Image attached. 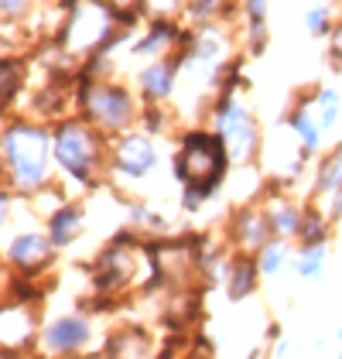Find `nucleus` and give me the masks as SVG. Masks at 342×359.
Listing matches in <instances>:
<instances>
[{
    "label": "nucleus",
    "instance_id": "14",
    "mask_svg": "<svg viewBox=\"0 0 342 359\" xmlns=\"http://www.w3.org/2000/svg\"><path fill=\"white\" fill-rule=\"evenodd\" d=\"M260 264H256V253L250 250H233L226 267V294L229 302H247L254 298L256 287H260Z\"/></svg>",
    "mask_w": 342,
    "mask_h": 359
},
{
    "label": "nucleus",
    "instance_id": "21",
    "mask_svg": "<svg viewBox=\"0 0 342 359\" xmlns=\"http://www.w3.org/2000/svg\"><path fill=\"white\" fill-rule=\"evenodd\" d=\"M325 260H329V243H322V247H298L291 253V271L301 280H318L322 271H325Z\"/></svg>",
    "mask_w": 342,
    "mask_h": 359
},
{
    "label": "nucleus",
    "instance_id": "10",
    "mask_svg": "<svg viewBox=\"0 0 342 359\" xmlns=\"http://www.w3.org/2000/svg\"><path fill=\"white\" fill-rule=\"evenodd\" d=\"M267 240H274V229H271V222H267V212L260 209V202H243V205L229 209V216H226V247L256 253Z\"/></svg>",
    "mask_w": 342,
    "mask_h": 359
},
{
    "label": "nucleus",
    "instance_id": "26",
    "mask_svg": "<svg viewBox=\"0 0 342 359\" xmlns=\"http://www.w3.org/2000/svg\"><path fill=\"white\" fill-rule=\"evenodd\" d=\"M329 62L342 69V21H336V28L329 34Z\"/></svg>",
    "mask_w": 342,
    "mask_h": 359
},
{
    "label": "nucleus",
    "instance_id": "29",
    "mask_svg": "<svg viewBox=\"0 0 342 359\" xmlns=\"http://www.w3.org/2000/svg\"><path fill=\"white\" fill-rule=\"evenodd\" d=\"M182 359H216V356H212V353H199V349H185Z\"/></svg>",
    "mask_w": 342,
    "mask_h": 359
},
{
    "label": "nucleus",
    "instance_id": "6",
    "mask_svg": "<svg viewBox=\"0 0 342 359\" xmlns=\"http://www.w3.org/2000/svg\"><path fill=\"white\" fill-rule=\"evenodd\" d=\"M161 165L158 154V137L144 134L141 127L130 134H120L110 140V178L107 185L120 192L123 182H144L147 175H154V168Z\"/></svg>",
    "mask_w": 342,
    "mask_h": 359
},
{
    "label": "nucleus",
    "instance_id": "1",
    "mask_svg": "<svg viewBox=\"0 0 342 359\" xmlns=\"http://www.w3.org/2000/svg\"><path fill=\"white\" fill-rule=\"evenodd\" d=\"M4 158V192L31 198L55 182V137L52 123H41L28 113H7L0 134Z\"/></svg>",
    "mask_w": 342,
    "mask_h": 359
},
{
    "label": "nucleus",
    "instance_id": "31",
    "mask_svg": "<svg viewBox=\"0 0 342 359\" xmlns=\"http://www.w3.org/2000/svg\"><path fill=\"white\" fill-rule=\"evenodd\" d=\"M247 359H264V349H254V353H250Z\"/></svg>",
    "mask_w": 342,
    "mask_h": 359
},
{
    "label": "nucleus",
    "instance_id": "8",
    "mask_svg": "<svg viewBox=\"0 0 342 359\" xmlns=\"http://www.w3.org/2000/svg\"><path fill=\"white\" fill-rule=\"evenodd\" d=\"M93 315L89 311H72V315H58L52 322L41 325V339H38V353L48 359H65V356H83V353H103L93 346Z\"/></svg>",
    "mask_w": 342,
    "mask_h": 359
},
{
    "label": "nucleus",
    "instance_id": "5",
    "mask_svg": "<svg viewBox=\"0 0 342 359\" xmlns=\"http://www.w3.org/2000/svg\"><path fill=\"white\" fill-rule=\"evenodd\" d=\"M205 120L212 123V130L223 137L233 165L240 168H254L264 154V130L256 123V116L250 113V107L236 96H212Z\"/></svg>",
    "mask_w": 342,
    "mask_h": 359
},
{
    "label": "nucleus",
    "instance_id": "33",
    "mask_svg": "<svg viewBox=\"0 0 342 359\" xmlns=\"http://www.w3.org/2000/svg\"><path fill=\"white\" fill-rule=\"evenodd\" d=\"M339 359H342V346H339Z\"/></svg>",
    "mask_w": 342,
    "mask_h": 359
},
{
    "label": "nucleus",
    "instance_id": "25",
    "mask_svg": "<svg viewBox=\"0 0 342 359\" xmlns=\"http://www.w3.org/2000/svg\"><path fill=\"white\" fill-rule=\"evenodd\" d=\"M332 7H312L308 14H305V31L312 34V38H329L332 34Z\"/></svg>",
    "mask_w": 342,
    "mask_h": 359
},
{
    "label": "nucleus",
    "instance_id": "18",
    "mask_svg": "<svg viewBox=\"0 0 342 359\" xmlns=\"http://www.w3.org/2000/svg\"><path fill=\"white\" fill-rule=\"evenodd\" d=\"M4 86H0V100H4V116L14 113V103L21 96V89L28 83V62L21 55H4Z\"/></svg>",
    "mask_w": 342,
    "mask_h": 359
},
{
    "label": "nucleus",
    "instance_id": "16",
    "mask_svg": "<svg viewBox=\"0 0 342 359\" xmlns=\"http://www.w3.org/2000/svg\"><path fill=\"white\" fill-rule=\"evenodd\" d=\"M339 192H342V140L315 158V175H312V198H332Z\"/></svg>",
    "mask_w": 342,
    "mask_h": 359
},
{
    "label": "nucleus",
    "instance_id": "15",
    "mask_svg": "<svg viewBox=\"0 0 342 359\" xmlns=\"http://www.w3.org/2000/svg\"><path fill=\"white\" fill-rule=\"evenodd\" d=\"M45 229H48V236H52V243L58 250L72 247L86 229V202L83 198H69L58 212H52L45 219Z\"/></svg>",
    "mask_w": 342,
    "mask_h": 359
},
{
    "label": "nucleus",
    "instance_id": "12",
    "mask_svg": "<svg viewBox=\"0 0 342 359\" xmlns=\"http://www.w3.org/2000/svg\"><path fill=\"white\" fill-rule=\"evenodd\" d=\"M158 349L151 332L141 325H123L103 339V356L107 359H158Z\"/></svg>",
    "mask_w": 342,
    "mask_h": 359
},
{
    "label": "nucleus",
    "instance_id": "20",
    "mask_svg": "<svg viewBox=\"0 0 342 359\" xmlns=\"http://www.w3.org/2000/svg\"><path fill=\"white\" fill-rule=\"evenodd\" d=\"M123 209H127V226H130L134 233H165V229H168L165 212H161V209H151L147 202L127 198Z\"/></svg>",
    "mask_w": 342,
    "mask_h": 359
},
{
    "label": "nucleus",
    "instance_id": "9",
    "mask_svg": "<svg viewBox=\"0 0 342 359\" xmlns=\"http://www.w3.org/2000/svg\"><path fill=\"white\" fill-rule=\"evenodd\" d=\"M305 205H308V202L298 198V195L291 192L287 185H281L278 178H271V182L260 185V209L267 212V222H271V229H274L278 240H291V243H294L301 216H305Z\"/></svg>",
    "mask_w": 342,
    "mask_h": 359
},
{
    "label": "nucleus",
    "instance_id": "4",
    "mask_svg": "<svg viewBox=\"0 0 342 359\" xmlns=\"http://www.w3.org/2000/svg\"><path fill=\"white\" fill-rule=\"evenodd\" d=\"M76 96H79V110L76 116L89 120L100 134L107 137H120L137 130L144 113L141 93H134L130 86L116 83V79H93V83H76Z\"/></svg>",
    "mask_w": 342,
    "mask_h": 359
},
{
    "label": "nucleus",
    "instance_id": "2",
    "mask_svg": "<svg viewBox=\"0 0 342 359\" xmlns=\"http://www.w3.org/2000/svg\"><path fill=\"white\" fill-rule=\"evenodd\" d=\"M229 168L233 158L212 127H185L175 137L171 154L175 182L182 185V212H199L209 198L223 192Z\"/></svg>",
    "mask_w": 342,
    "mask_h": 359
},
{
    "label": "nucleus",
    "instance_id": "30",
    "mask_svg": "<svg viewBox=\"0 0 342 359\" xmlns=\"http://www.w3.org/2000/svg\"><path fill=\"white\" fill-rule=\"evenodd\" d=\"M65 359H107L103 353H83V356H65Z\"/></svg>",
    "mask_w": 342,
    "mask_h": 359
},
{
    "label": "nucleus",
    "instance_id": "32",
    "mask_svg": "<svg viewBox=\"0 0 342 359\" xmlns=\"http://www.w3.org/2000/svg\"><path fill=\"white\" fill-rule=\"evenodd\" d=\"M336 339H339V342H342V329H339V332H336Z\"/></svg>",
    "mask_w": 342,
    "mask_h": 359
},
{
    "label": "nucleus",
    "instance_id": "23",
    "mask_svg": "<svg viewBox=\"0 0 342 359\" xmlns=\"http://www.w3.org/2000/svg\"><path fill=\"white\" fill-rule=\"evenodd\" d=\"M256 264L264 277H278L285 271V264H291V240H267L264 247L256 250Z\"/></svg>",
    "mask_w": 342,
    "mask_h": 359
},
{
    "label": "nucleus",
    "instance_id": "7",
    "mask_svg": "<svg viewBox=\"0 0 342 359\" xmlns=\"http://www.w3.org/2000/svg\"><path fill=\"white\" fill-rule=\"evenodd\" d=\"M55 253H58V247L52 243L48 229H38V226L18 229L4 243V271L7 274H18V277H31V280H41V277L52 271Z\"/></svg>",
    "mask_w": 342,
    "mask_h": 359
},
{
    "label": "nucleus",
    "instance_id": "13",
    "mask_svg": "<svg viewBox=\"0 0 342 359\" xmlns=\"http://www.w3.org/2000/svg\"><path fill=\"white\" fill-rule=\"evenodd\" d=\"M285 127L298 137V144H301L312 158H318V151H325V130H322L318 120H315V110H312V100H308V96H298V100L291 103V110L285 113Z\"/></svg>",
    "mask_w": 342,
    "mask_h": 359
},
{
    "label": "nucleus",
    "instance_id": "11",
    "mask_svg": "<svg viewBox=\"0 0 342 359\" xmlns=\"http://www.w3.org/2000/svg\"><path fill=\"white\" fill-rule=\"evenodd\" d=\"M182 55L175 52L168 58H158V62H147L141 72H137V93H141L144 103H168L175 96V86L182 76Z\"/></svg>",
    "mask_w": 342,
    "mask_h": 359
},
{
    "label": "nucleus",
    "instance_id": "22",
    "mask_svg": "<svg viewBox=\"0 0 342 359\" xmlns=\"http://www.w3.org/2000/svg\"><path fill=\"white\" fill-rule=\"evenodd\" d=\"M175 123H178V113L171 110L168 103H144L137 127H141L144 134H151V137H168L171 130H175Z\"/></svg>",
    "mask_w": 342,
    "mask_h": 359
},
{
    "label": "nucleus",
    "instance_id": "28",
    "mask_svg": "<svg viewBox=\"0 0 342 359\" xmlns=\"http://www.w3.org/2000/svg\"><path fill=\"white\" fill-rule=\"evenodd\" d=\"M267 339H271V342H281V322H271V325H267Z\"/></svg>",
    "mask_w": 342,
    "mask_h": 359
},
{
    "label": "nucleus",
    "instance_id": "24",
    "mask_svg": "<svg viewBox=\"0 0 342 359\" xmlns=\"http://www.w3.org/2000/svg\"><path fill=\"white\" fill-rule=\"evenodd\" d=\"M185 7H189V0H141V14L147 21H158V18L178 21V18H185Z\"/></svg>",
    "mask_w": 342,
    "mask_h": 359
},
{
    "label": "nucleus",
    "instance_id": "17",
    "mask_svg": "<svg viewBox=\"0 0 342 359\" xmlns=\"http://www.w3.org/2000/svg\"><path fill=\"white\" fill-rule=\"evenodd\" d=\"M332 226H336V222H332V216L325 212V205H318V198H308L294 243H298V247H322V243H329Z\"/></svg>",
    "mask_w": 342,
    "mask_h": 359
},
{
    "label": "nucleus",
    "instance_id": "19",
    "mask_svg": "<svg viewBox=\"0 0 342 359\" xmlns=\"http://www.w3.org/2000/svg\"><path fill=\"white\" fill-rule=\"evenodd\" d=\"M312 110H315V120H318V127L329 134V130H336L342 120V93L339 89H332V86H315L312 93Z\"/></svg>",
    "mask_w": 342,
    "mask_h": 359
},
{
    "label": "nucleus",
    "instance_id": "3",
    "mask_svg": "<svg viewBox=\"0 0 342 359\" xmlns=\"http://www.w3.org/2000/svg\"><path fill=\"white\" fill-rule=\"evenodd\" d=\"M55 137V168L65 182H72L79 192H96L110 178V140L100 134L89 120L69 116L52 127Z\"/></svg>",
    "mask_w": 342,
    "mask_h": 359
},
{
    "label": "nucleus",
    "instance_id": "27",
    "mask_svg": "<svg viewBox=\"0 0 342 359\" xmlns=\"http://www.w3.org/2000/svg\"><path fill=\"white\" fill-rule=\"evenodd\" d=\"M267 7H271V0H243V18L247 21H267Z\"/></svg>",
    "mask_w": 342,
    "mask_h": 359
}]
</instances>
